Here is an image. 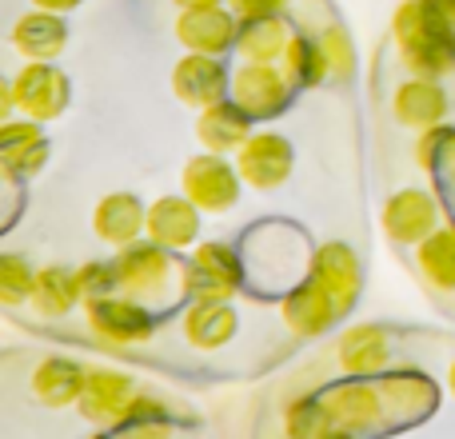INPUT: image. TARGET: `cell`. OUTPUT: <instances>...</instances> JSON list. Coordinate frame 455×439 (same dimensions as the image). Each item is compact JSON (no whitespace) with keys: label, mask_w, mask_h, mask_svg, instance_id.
Instances as JSON below:
<instances>
[{"label":"cell","mask_w":455,"mask_h":439,"mask_svg":"<svg viewBox=\"0 0 455 439\" xmlns=\"http://www.w3.org/2000/svg\"><path fill=\"white\" fill-rule=\"evenodd\" d=\"M392 36L403 64L419 76H443L455 68V28L427 0H403L392 16Z\"/></svg>","instance_id":"obj_1"},{"label":"cell","mask_w":455,"mask_h":439,"mask_svg":"<svg viewBox=\"0 0 455 439\" xmlns=\"http://www.w3.org/2000/svg\"><path fill=\"white\" fill-rule=\"evenodd\" d=\"M116 275L120 291L136 296L144 304H164L172 291H184V264H176V251L156 240H132L116 251Z\"/></svg>","instance_id":"obj_2"},{"label":"cell","mask_w":455,"mask_h":439,"mask_svg":"<svg viewBox=\"0 0 455 439\" xmlns=\"http://www.w3.org/2000/svg\"><path fill=\"white\" fill-rule=\"evenodd\" d=\"M328 411L336 435H360V432H379L387 427V403L376 379L347 376L339 384H328L323 392H315Z\"/></svg>","instance_id":"obj_3"},{"label":"cell","mask_w":455,"mask_h":439,"mask_svg":"<svg viewBox=\"0 0 455 439\" xmlns=\"http://www.w3.org/2000/svg\"><path fill=\"white\" fill-rule=\"evenodd\" d=\"M243 256L224 240H204L184 259V296L188 299H232L243 288Z\"/></svg>","instance_id":"obj_4"},{"label":"cell","mask_w":455,"mask_h":439,"mask_svg":"<svg viewBox=\"0 0 455 439\" xmlns=\"http://www.w3.org/2000/svg\"><path fill=\"white\" fill-rule=\"evenodd\" d=\"M180 192L192 196L204 212H232L240 204V192H243V176L235 168V160H228L224 152H196L188 156L180 172Z\"/></svg>","instance_id":"obj_5"},{"label":"cell","mask_w":455,"mask_h":439,"mask_svg":"<svg viewBox=\"0 0 455 439\" xmlns=\"http://www.w3.org/2000/svg\"><path fill=\"white\" fill-rule=\"evenodd\" d=\"M232 96L251 120H275L296 96V84L288 80V72L280 64H256L243 60L240 68H232Z\"/></svg>","instance_id":"obj_6"},{"label":"cell","mask_w":455,"mask_h":439,"mask_svg":"<svg viewBox=\"0 0 455 439\" xmlns=\"http://www.w3.org/2000/svg\"><path fill=\"white\" fill-rule=\"evenodd\" d=\"M235 168H240L243 184L256 192H275L280 184H288L291 168H296V148L288 136L280 132H251L235 152Z\"/></svg>","instance_id":"obj_7"},{"label":"cell","mask_w":455,"mask_h":439,"mask_svg":"<svg viewBox=\"0 0 455 439\" xmlns=\"http://www.w3.org/2000/svg\"><path fill=\"white\" fill-rule=\"evenodd\" d=\"M84 307H88V328L100 339H108V344H144L156 331L152 307L136 296H124V291L88 299Z\"/></svg>","instance_id":"obj_8"},{"label":"cell","mask_w":455,"mask_h":439,"mask_svg":"<svg viewBox=\"0 0 455 439\" xmlns=\"http://www.w3.org/2000/svg\"><path fill=\"white\" fill-rule=\"evenodd\" d=\"M12 92H16V108L32 120H56L64 116L72 100V84L52 60H28L20 72L12 76Z\"/></svg>","instance_id":"obj_9"},{"label":"cell","mask_w":455,"mask_h":439,"mask_svg":"<svg viewBox=\"0 0 455 439\" xmlns=\"http://www.w3.org/2000/svg\"><path fill=\"white\" fill-rule=\"evenodd\" d=\"M280 315H283V323H288L291 336L315 339V336H328V331L336 328V320L344 315V307H339L336 296L307 272L304 280H296L288 288V296H283V304H280Z\"/></svg>","instance_id":"obj_10"},{"label":"cell","mask_w":455,"mask_h":439,"mask_svg":"<svg viewBox=\"0 0 455 439\" xmlns=\"http://www.w3.org/2000/svg\"><path fill=\"white\" fill-rule=\"evenodd\" d=\"M240 16L232 4H204V8H180L176 16V40H180L188 52H212L224 56L235 48L240 40Z\"/></svg>","instance_id":"obj_11"},{"label":"cell","mask_w":455,"mask_h":439,"mask_svg":"<svg viewBox=\"0 0 455 439\" xmlns=\"http://www.w3.org/2000/svg\"><path fill=\"white\" fill-rule=\"evenodd\" d=\"M172 92L180 104L188 108H208V104H220L232 92V72L220 56L212 52H188L176 60L172 68Z\"/></svg>","instance_id":"obj_12"},{"label":"cell","mask_w":455,"mask_h":439,"mask_svg":"<svg viewBox=\"0 0 455 439\" xmlns=\"http://www.w3.org/2000/svg\"><path fill=\"white\" fill-rule=\"evenodd\" d=\"M384 232L392 243H403V248H416L419 240L440 227V200L427 188H400L395 196L384 200Z\"/></svg>","instance_id":"obj_13"},{"label":"cell","mask_w":455,"mask_h":439,"mask_svg":"<svg viewBox=\"0 0 455 439\" xmlns=\"http://www.w3.org/2000/svg\"><path fill=\"white\" fill-rule=\"evenodd\" d=\"M136 395V384L128 371H116V368H88V384H84V395H80L76 411L96 427H112L124 419L128 403Z\"/></svg>","instance_id":"obj_14"},{"label":"cell","mask_w":455,"mask_h":439,"mask_svg":"<svg viewBox=\"0 0 455 439\" xmlns=\"http://www.w3.org/2000/svg\"><path fill=\"white\" fill-rule=\"evenodd\" d=\"M52 156L40 120H4L0 124V164H4L8 180H32Z\"/></svg>","instance_id":"obj_15"},{"label":"cell","mask_w":455,"mask_h":439,"mask_svg":"<svg viewBox=\"0 0 455 439\" xmlns=\"http://www.w3.org/2000/svg\"><path fill=\"white\" fill-rule=\"evenodd\" d=\"M307 272L336 296V304L344 307V312H352V304L363 291V264L344 240L320 243V248L312 251V267H307Z\"/></svg>","instance_id":"obj_16"},{"label":"cell","mask_w":455,"mask_h":439,"mask_svg":"<svg viewBox=\"0 0 455 439\" xmlns=\"http://www.w3.org/2000/svg\"><path fill=\"white\" fill-rule=\"evenodd\" d=\"M180 331L192 347L200 352H216V347L232 344L240 331V312L232 307V299H188L180 315Z\"/></svg>","instance_id":"obj_17"},{"label":"cell","mask_w":455,"mask_h":439,"mask_svg":"<svg viewBox=\"0 0 455 439\" xmlns=\"http://www.w3.org/2000/svg\"><path fill=\"white\" fill-rule=\"evenodd\" d=\"M92 232L112 248H124L148 235V204L136 192H108L92 208Z\"/></svg>","instance_id":"obj_18"},{"label":"cell","mask_w":455,"mask_h":439,"mask_svg":"<svg viewBox=\"0 0 455 439\" xmlns=\"http://www.w3.org/2000/svg\"><path fill=\"white\" fill-rule=\"evenodd\" d=\"M200 212L204 208L196 204L192 196H160L148 204V240L164 243L172 251L196 248L200 240Z\"/></svg>","instance_id":"obj_19"},{"label":"cell","mask_w":455,"mask_h":439,"mask_svg":"<svg viewBox=\"0 0 455 439\" xmlns=\"http://www.w3.org/2000/svg\"><path fill=\"white\" fill-rule=\"evenodd\" d=\"M84 384H88V368L80 360H68V355H44L32 368V400L52 411L76 408L80 395H84Z\"/></svg>","instance_id":"obj_20"},{"label":"cell","mask_w":455,"mask_h":439,"mask_svg":"<svg viewBox=\"0 0 455 439\" xmlns=\"http://www.w3.org/2000/svg\"><path fill=\"white\" fill-rule=\"evenodd\" d=\"M392 112L403 128H435L448 120V92L440 88V76H408L392 96Z\"/></svg>","instance_id":"obj_21"},{"label":"cell","mask_w":455,"mask_h":439,"mask_svg":"<svg viewBox=\"0 0 455 439\" xmlns=\"http://www.w3.org/2000/svg\"><path fill=\"white\" fill-rule=\"evenodd\" d=\"M336 355L347 376L379 379V371H387V363H392V336L379 323H355L339 336Z\"/></svg>","instance_id":"obj_22"},{"label":"cell","mask_w":455,"mask_h":439,"mask_svg":"<svg viewBox=\"0 0 455 439\" xmlns=\"http://www.w3.org/2000/svg\"><path fill=\"white\" fill-rule=\"evenodd\" d=\"M256 132V120L240 108V104L228 96L220 104H208L196 116V140L204 144L208 152H224V156H235L240 144Z\"/></svg>","instance_id":"obj_23"},{"label":"cell","mask_w":455,"mask_h":439,"mask_svg":"<svg viewBox=\"0 0 455 439\" xmlns=\"http://www.w3.org/2000/svg\"><path fill=\"white\" fill-rule=\"evenodd\" d=\"M12 44H16V52L28 56V60H52V56H60L64 44H68L64 12L32 4V12H24L20 20L12 24Z\"/></svg>","instance_id":"obj_24"},{"label":"cell","mask_w":455,"mask_h":439,"mask_svg":"<svg viewBox=\"0 0 455 439\" xmlns=\"http://www.w3.org/2000/svg\"><path fill=\"white\" fill-rule=\"evenodd\" d=\"M379 392L387 403V424H411V419L427 416L435 408V384L416 371H395V376H379Z\"/></svg>","instance_id":"obj_25"},{"label":"cell","mask_w":455,"mask_h":439,"mask_svg":"<svg viewBox=\"0 0 455 439\" xmlns=\"http://www.w3.org/2000/svg\"><path fill=\"white\" fill-rule=\"evenodd\" d=\"M291 36H296V28L283 20V12L280 16H251V20L240 24L235 52H240V60L280 64L283 52H288V44H291Z\"/></svg>","instance_id":"obj_26"},{"label":"cell","mask_w":455,"mask_h":439,"mask_svg":"<svg viewBox=\"0 0 455 439\" xmlns=\"http://www.w3.org/2000/svg\"><path fill=\"white\" fill-rule=\"evenodd\" d=\"M32 304L40 315H68L76 304H84V291H80L76 267L64 264H48L36 272V288H32Z\"/></svg>","instance_id":"obj_27"},{"label":"cell","mask_w":455,"mask_h":439,"mask_svg":"<svg viewBox=\"0 0 455 439\" xmlns=\"http://www.w3.org/2000/svg\"><path fill=\"white\" fill-rule=\"evenodd\" d=\"M416 264L432 288L455 291V224H440L427 240L416 243Z\"/></svg>","instance_id":"obj_28"},{"label":"cell","mask_w":455,"mask_h":439,"mask_svg":"<svg viewBox=\"0 0 455 439\" xmlns=\"http://www.w3.org/2000/svg\"><path fill=\"white\" fill-rule=\"evenodd\" d=\"M280 68L288 72V80L296 88H320V80L331 76L328 68V56H323L320 48V36H304V32H296L288 44V52H283Z\"/></svg>","instance_id":"obj_29"},{"label":"cell","mask_w":455,"mask_h":439,"mask_svg":"<svg viewBox=\"0 0 455 439\" xmlns=\"http://www.w3.org/2000/svg\"><path fill=\"white\" fill-rule=\"evenodd\" d=\"M416 164L432 176H443L455 164V128L451 124H435L424 128L416 140Z\"/></svg>","instance_id":"obj_30"},{"label":"cell","mask_w":455,"mask_h":439,"mask_svg":"<svg viewBox=\"0 0 455 439\" xmlns=\"http://www.w3.org/2000/svg\"><path fill=\"white\" fill-rule=\"evenodd\" d=\"M36 272L20 251H4L0 256V299L8 307H20L24 299H32V288H36Z\"/></svg>","instance_id":"obj_31"},{"label":"cell","mask_w":455,"mask_h":439,"mask_svg":"<svg viewBox=\"0 0 455 439\" xmlns=\"http://www.w3.org/2000/svg\"><path fill=\"white\" fill-rule=\"evenodd\" d=\"M168 408L156 400V395H132V403H128L124 419L116 424V432H132V435H156V432H168Z\"/></svg>","instance_id":"obj_32"},{"label":"cell","mask_w":455,"mask_h":439,"mask_svg":"<svg viewBox=\"0 0 455 439\" xmlns=\"http://www.w3.org/2000/svg\"><path fill=\"white\" fill-rule=\"evenodd\" d=\"M283 424H288V432L296 439H323V435H336V427H331L328 411H323L320 395H304V400H296L288 408V416H283Z\"/></svg>","instance_id":"obj_33"},{"label":"cell","mask_w":455,"mask_h":439,"mask_svg":"<svg viewBox=\"0 0 455 439\" xmlns=\"http://www.w3.org/2000/svg\"><path fill=\"white\" fill-rule=\"evenodd\" d=\"M76 280H80V291H84V304L88 299H100V296L120 291L116 259H88V264L76 267Z\"/></svg>","instance_id":"obj_34"},{"label":"cell","mask_w":455,"mask_h":439,"mask_svg":"<svg viewBox=\"0 0 455 439\" xmlns=\"http://www.w3.org/2000/svg\"><path fill=\"white\" fill-rule=\"evenodd\" d=\"M320 48H323V56H328L331 76H336V80L352 76V68H355V48H352V36H347L339 24H331V28L320 32Z\"/></svg>","instance_id":"obj_35"},{"label":"cell","mask_w":455,"mask_h":439,"mask_svg":"<svg viewBox=\"0 0 455 439\" xmlns=\"http://www.w3.org/2000/svg\"><path fill=\"white\" fill-rule=\"evenodd\" d=\"M228 4L235 8L240 20H251V16H280L291 0H228Z\"/></svg>","instance_id":"obj_36"},{"label":"cell","mask_w":455,"mask_h":439,"mask_svg":"<svg viewBox=\"0 0 455 439\" xmlns=\"http://www.w3.org/2000/svg\"><path fill=\"white\" fill-rule=\"evenodd\" d=\"M36 8H52V12H72V8H80L84 0H32Z\"/></svg>","instance_id":"obj_37"},{"label":"cell","mask_w":455,"mask_h":439,"mask_svg":"<svg viewBox=\"0 0 455 439\" xmlns=\"http://www.w3.org/2000/svg\"><path fill=\"white\" fill-rule=\"evenodd\" d=\"M204 4H224V0H176V8H204Z\"/></svg>","instance_id":"obj_38"},{"label":"cell","mask_w":455,"mask_h":439,"mask_svg":"<svg viewBox=\"0 0 455 439\" xmlns=\"http://www.w3.org/2000/svg\"><path fill=\"white\" fill-rule=\"evenodd\" d=\"M440 180H443V184H448V192H451V196H455V164H451V168H448V172H443V176H440Z\"/></svg>","instance_id":"obj_39"},{"label":"cell","mask_w":455,"mask_h":439,"mask_svg":"<svg viewBox=\"0 0 455 439\" xmlns=\"http://www.w3.org/2000/svg\"><path fill=\"white\" fill-rule=\"evenodd\" d=\"M448 392L455 395V360H451V368H448Z\"/></svg>","instance_id":"obj_40"}]
</instances>
